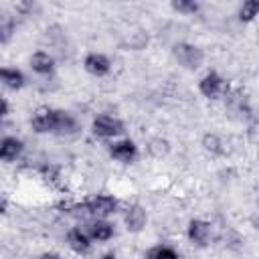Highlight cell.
<instances>
[{"label":"cell","mask_w":259,"mask_h":259,"mask_svg":"<svg viewBox=\"0 0 259 259\" xmlns=\"http://www.w3.org/2000/svg\"><path fill=\"white\" fill-rule=\"evenodd\" d=\"M109 156L117 162H123V164H130L136 160L138 156V146L134 144V140H117L109 146Z\"/></svg>","instance_id":"5b68a950"},{"label":"cell","mask_w":259,"mask_h":259,"mask_svg":"<svg viewBox=\"0 0 259 259\" xmlns=\"http://www.w3.org/2000/svg\"><path fill=\"white\" fill-rule=\"evenodd\" d=\"M14 30H16V20L12 16L0 14V45L8 42L14 36Z\"/></svg>","instance_id":"e0dca14e"},{"label":"cell","mask_w":259,"mask_h":259,"mask_svg":"<svg viewBox=\"0 0 259 259\" xmlns=\"http://www.w3.org/2000/svg\"><path fill=\"white\" fill-rule=\"evenodd\" d=\"M202 146H204V150L210 152L212 156H221V154H225L223 140H221L217 134H204V138H202Z\"/></svg>","instance_id":"ac0fdd59"},{"label":"cell","mask_w":259,"mask_h":259,"mask_svg":"<svg viewBox=\"0 0 259 259\" xmlns=\"http://www.w3.org/2000/svg\"><path fill=\"white\" fill-rule=\"evenodd\" d=\"M77 130H79V123L71 113H67L63 109H55L53 134H57V136H73V134H77Z\"/></svg>","instance_id":"ba28073f"},{"label":"cell","mask_w":259,"mask_h":259,"mask_svg":"<svg viewBox=\"0 0 259 259\" xmlns=\"http://www.w3.org/2000/svg\"><path fill=\"white\" fill-rule=\"evenodd\" d=\"M67 245H69L75 253H79V255H85V253L91 251V239H89V235H87L81 227H73V229L67 233Z\"/></svg>","instance_id":"30bf717a"},{"label":"cell","mask_w":259,"mask_h":259,"mask_svg":"<svg viewBox=\"0 0 259 259\" xmlns=\"http://www.w3.org/2000/svg\"><path fill=\"white\" fill-rule=\"evenodd\" d=\"M123 223L130 233H140V231H144V227L148 223V214L140 204H132L123 212Z\"/></svg>","instance_id":"9c48e42d"},{"label":"cell","mask_w":259,"mask_h":259,"mask_svg":"<svg viewBox=\"0 0 259 259\" xmlns=\"http://www.w3.org/2000/svg\"><path fill=\"white\" fill-rule=\"evenodd\" d=\"M144 259H180V255L170 245H156V247H152V249L146 251V257Z\"/></svg>","instance_id":"2e32d148"},{"label":"cell","mask_w":259,"mask_h":259,"mask_svg":"<svg viewBox=\"0 0 259 259\" xmlns=\"http://www.w3.org/2000/svg\"><path fill=\"white\" fill-rule=\"evenodd\" d=\"M172 8L180 14H196L200 10L198 2H194V0H176V2H172Z\"/></svg>","instance_id":"ffe728a7"},{"label":"cell","mask_w":259,"mask_h":259,"mask_svg":"<svg viewBox=\"0 0 259 259\" xmlns=\"http://www.w3.org/2000/svg\"><path fill=\"white\" fill-rule=\"evenodd\" d=\"M172 55L176 59V63L188 71H194L202 65L204 61V53L200 47L192 45V42H176L172 49Z\"/></svg>","instance_id":"7a4b0ae2"},{"label":"cell","mask_w":259,"mask_h":259,"mask_svg":"<svg viewBox=\"0 0 259 259\" xmlns=\"http://www.w3.org/2000/svg\"><path fill=\"white\" fill-rule=\"evenodd\" d=\"M188 239L196 247H206L210 241V225L202 219H192L188 223Z\"/></svg>","instance_id":"52a82bcc"},{"label":"cell","mask_w":259,"mask_h":259,"mask_svg":"<svg viewBox=\"0 0 259 259\" xmlns=\"http://www.w3.org/2000/svg\"><path fill=\"white\" fill-rule=\"evenodd\" d=\"M30 69L36 75H51L55 69V59L45 51H36L30 57Z\"/></svg>","instance_id":"4fadbf2b"},{"label":"cell","mask_w":259,"mask_h":259,"mask_svg":"<svg viewBox=\"0 0 259 259\" xmlns=\"http://www.w3.org/2000/svg\"><path fill=\"white\" fill-rule=\"evenodd\" d=\"M6 212V200H4V196L0 194V214H4Z\"/></svg>","instance_id":"603a6c76"},{"label":"cell","mask_w":259,"mask_h":259,"mask_svg":"<svg viewBox=\"0 0 259 259\" xmlns=\"http://www.w3.org/2000/svg\"><path fill=\"white\" fill-rule=\"evenodd\" d=\"M24 150L22 140L14 138V136H6L0 140V162H12L16 160Z\"/></svg>","instance_id":"7c38bea8"},{"label":"cell","mask_w":259,"mask_h":259,"mask_svg":"<svg viewBox=\"0 0 259 259\" xmlns=\"http://www.w3.org/2000/svg\"><path fill=\"white\" fill-rule=\"evenodd\" d=\"M83 67L93 77H103V75H107L111 71V61L103 53H89L83 59Z\"/></svg>","instance_id":"8992f818"},{"label":"cell","mask_w":259,"mask_h":259,"mask_svg":"<svg viewBox=\"0 0 259 259\" xmlns=\"http://www.w3.org/2000/svg\"><path fill=\"white\" fill-rule=\"evenodd\" d=\"M101 259H117V257H115V255H113V253H107V255H103V257H101Z\"/></svg>","instance_id":"cb8c5ba5"},{"label":"cell","mask_w":259,"mask_h":259,"mask_svg":"<svg viewBox=\"0 0 259 259\" xmlns=\"http://www.w3.org/2000/svg\"><path fill=\"white\" fill-rule=\"evenodd\" d=\"M91 132L97 136V138H115L123 132V123L113 117V115H107V113H101L93 119L91 123Z\"/></svg>","instance_id":"277c9868"},{"label":"cell","mask_w":259,"mask_h":259,"mask_svg":"<svg viewBox=\"0 0 259 259\" xmlns=\"http://www.w3.org/2000/svg\"><path fill=\"white\" fill-rule=\"evenodd\" d=\"M0 81L8 89H20L24 85V73L14 67H0Z\"/></svg>","instance_id":"9a60e30c"},{"label":"cell","mask_w":259,"mask_h":259,"mask_svg":"<svg viewBox=\"0 0 259 259\" xmlns=\"http://www.w3.org/2000/svg\"><path fill=\"white\" fill-rule=\"evenodd\" d=\"M198 91L206 97V99H217L219 95H227L229 85L227 81L217 73V71H208L200 81H198Z\"/></svg>","instance_id":"3957f363"},{"label":"cell","mask_w":259,"mask_h":259,"mask_svg":"<svg viewBox=\"0 0 259 259\" xmlns=\"http://www.w3.org/2000/svg\"><path fill=\"white\" fill-rule=\"evenodd\" d=\"M40 259H61V255H57V253H42Z\"/></svg>","instance_id":"7402d4cb"},{"label":"cell","mask_w":259,"mask_h":259,"mask_svg":"<svg viewBox=\"0 0 259 259\" xmlns=\"http://www.w3.org/2000/svg\"><path fill=\"white\" fill-rule=\"evenodd\" d=\"M113 233H115L113 225L107 223V221H103V219H97V221L91 223L89 229H87L89 239H91V241H101V243H103V241H109V239L113 237Z\"/></svg>","instance_id":"5bb4252c"},{"label":"cell","mask_w":259,"mask_h":259,"mask_svg":"<svg viewBox=\"0 0 259 259\" xmlns=\"http://www.w3.org/2000/svg\"><path fill=\"white\" fill-rule=\"evenodd\" d=\"M67 208L69 212H75V214H93L97 219H103L117 210V200L111 194H95L85 202L67 204Z\"/></svg>","instance_id":"6da1fadb"},{"label":"cell","mask_w":259,"mask_h":259,"mask_svg":"<svg viewBox=\"0 0 259 259\" xmlns=\"http://www.w3.org/2000/svg\"><path fill=\"white\" fill-rule=\"evenodd\" d=\"M53 121H55V109L51 107H40L32 119H30V125L36 134H53Z\"/></svg>","instance_id":"8fae6325"},{"label":"cell","mask_w":259,"mask_h":259,"mask_svg":"<svg viewBox=\"0 0 259 259\" xmlns=\"http://www.w3.org/2000/svg\"><path fill=\"white\" fill-rule=\"evenodd\" d=\"M259 12V2L255 0H249V2H243V6L239 8V18L243 22H251Z\"/></svg>","instance_id":"d6986e66"},{"label":"cell","mask_w":259,"mask_h":259,"mask_svg":"<svg viewBox=\"0 0 259 259\" xmlns=\"http://www.w3.org/2000/svg\"><path fill=\"white\" fill-rule=\"evenodd\" d=\"M6 113H8V101H6V99L0 95V119H2Z\"/></svg>","instance_id":"44dd1931"}]
</instances>
